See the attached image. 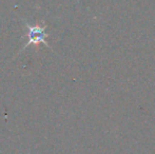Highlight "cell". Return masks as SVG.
I'll return each mask as SVG.
<instances>
[{
	"instance_id": "6da1fadb",
	"label": "cell",
	"mask_w": 155,
	"mask_h": 154,
	"mask_svg": "<svg viewBox=\"0 0 155 154\" xmlns=\"http://www.w3.org/2000/svg\"><path fill=\"white\" fill-rule=\"evenodd\" d=\"M27 28L29 29V33H28V37H29V42L27 43L25 48H27L28 45H30L31 43L33 44H38V43H45L47 47H49V44L45 41V38L48 37V35L45 34V28H41L39 25H30L29 23H25Z\"/></svg>"
}]
</instances>
